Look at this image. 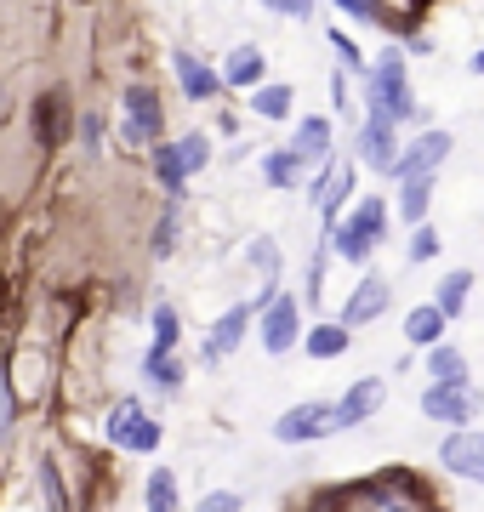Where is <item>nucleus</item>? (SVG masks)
Listing matches in <instances>:
<instances>
[{
    "label": "nucleus",
    "instance_id": "obj_9",
    "mask_svg": "<svg viewBox=\"0 0 484 512\" xmlns=\"http://www.w3.org/2000/svg\"><path fill=\"white\" fill-rule=\"evenodd\" d=\"M382 404H388V382H382V376H359V382L336 399V427H365Z\"/></svg>",
    "mask_w": 484,
    "mask_h": 512
},
{
    "label": "nucleus",
    "instance_id": "obj_12",
    "mask_svg": "<svg viewBox=\"0 0 484 512\" xmlns=\"http://www.w3.org/2000/svg\"><path fill=\"white\" fill-rule=\"evenodd\" d=\"M251 319H257V308L251 302H234V308L211 325V336H205V365H217V359H228V353L245 342V330H251Z\"/></svg>",
    "mask_w": 484,
    "mask_h": 512
},
{
    "label": "nucleus",
    "instance_id": "obj_27",
    "mask_svg": "<svg viewBox=\"0 0 484 512\" xmlns=\"http://www.w3.org/2000/svg\"><path fill=\"white\" fill-rule=\"evenodd\" d=\"M291 103H297V92H291V86H257V92H251V109L262 114V120H285V114H291Z\"/></svg>",
    "mask_w": 484,
    "mask_h": 512
},
{
    "label": "nucleus",
    "instance_id": "obj_11",
    "mask_svg": "<svg viewBox=\"0 0 484 512\" xmlns=\"http://www.w3.org/2000/svg\"><path fill=\"white\" fill-rule=\"evenodd\" d=\"M120 109H126V137L131 143H160V97H154L149 86H126Z\"/></svg>",
    "mask_w": 484,
    "mask_h": 512
},
{
    "label": "nucleus",
    "instance_id": "obj_33",
    "mask_svg": "<svg viewBox=\"0 0 484 512\" xmlns=\"http://www.w3.org/2000/svg\"><path fill=\"white\" fill-rule=\"evenodd\" d=\"M80 148H86V154L103 148V114H80Z\"/></svg>",
    "mask_w": 484,
    "mask_h": 512
},
{
    "label": "nucleus",
    "instance_id": "obj_8",
    "mask_svg": "<svg viewBox=\"0 0 484 512\" xmlns=\"http://www.w3.org/2000/svg\"><path fill=\"white\" fill-rule=\"evenodd\" d=\"M450 148H456V143H450V131H422V137L399 154L393 177H399V183H410V177H433V171L450 160Z\"/></svg>",
    "mask_w": 484,
    "mask_h": 512
},
{
    "label": "nucleus",
    "instance_id": "obj_36",
    "mask_svg": "<svg viewBox=\"0 0 484 512\" xmlns=\"http://www.w3.org/2000/svg\"><path fill=\"white\" fill-rule=\"evenodd\" d=\"M268 12H280V18H314V0H262Z\"/></svg>",
    "mask_w": 484,
    "mask_h": 512
},
{
    "label": "nucleus",
    "instance_id": "obj_28",
    "mask_svg": "<svg viewBox=\"0 0 484 512\" xmlns=\"http://www.w3.org/2000/svg\"><path fill=\"white\" fill-rule=\"evenodd\" d=\"M177 154H183V171L194 177V171L211 160V143H205V131H188V137H177Z\"/></svg>",
    "mask_w": 484,
    "mask_h": 512
},
{
    "label": "nucleus",
    "instance_id": "obj_37",
    "mask_svg": "<svg viewBox=\"0 0 484 512\" xmlns=\"http://www.w3.org/2000/svg\"><path fill=\"white\" fill-rule=\"evenodd\" d=\"M473 74H484V52H479V57H473Z\"/></svg>",
    "mask_w": 484,
    "mask_h": 512
},
{
    "label": "nucleus",
    "instance_id": "obj_4",
    "mask_svg": "<svg viewBox=\"0 0 484 512\" xmlns=\"http://www.w3.org/2000/svg\"><path fill=\"white\" fill-rule=\"evenodd\" d=\"M388 234V205L376 200H365L354 211V217L342 222V228H331V245H336V256H348V262H365V256L376 251V239Z\"/></svg>",
    "mask_w": 484,
    "mask_h": 512
},
{
    "label": "nucleus",
    "instance_id": "obj_19",
    "mask_svg": "<svg viewBox=\"0 0 484 512\" xmlns=\"http://www.w3.org/2000/svg\"><path fill=\"white\" fill-rule=\"evenodd\" d=\"M467 296H473V274H467V268H456V274L439 279V296H433V308L445 313V319H462V313H467Z\"/></svg>",
    "mask_w": 484,
    "mask_h": 512
},
{
    "label": "nucleus",
    "instance_id": "obj_5",
    "mask_svg": "<svg viewBox=\"0 0 484 512\" xmlns=\"http://www.w3.org/2000/svg\"><path fill=\"white\" fill-rule=\"evenodd\" d=\"M325 433H342L331 399H302V404H291V410L274 421V439L280 444H319Z\"/></svg>",
    "mask_w": 484,
    "mask_h": 512
},
{
    "label": "nucleus",
    "instance_id": "obj_32",
    "mask_svg": "<svg viewBox=\"0 0 484 512\" xmlns=\"http://www.w3.org/2000/svg\"><path fill=\"white\" fill-rule=\"evenodd\" d=\"M331 46H336V57H342V63H348V69H359V74H371V63H365V57H359V46L348 35H342V29H331Z\"/></svg>",
    "mask_w": 484,
    "mask_h": 512
},
{
    "label": "nucleus",
    "instance_id": "obj_10",
    "mask_svg": "<svg viewBox=\"0 0 484 512\" xmlns=\"http://www.w3.org/2000/svg\"><path fill=\"white\" fill-rule=\"evenodd\" d=\"M388 302H393V285L382 274H365L354 285V296H348V308H342V325L348 330H359V325H376L382 313H388Z\"/></svg>",
    "mask_w": 484,
    "mask_h": 512
},
{
    "label": "nucleus",
    "instance_id": "obj_2",
    "mask_svg": "<svg viewBox=\"0 0 484 512\" xmlns=\"http://www.w3.org/2000/svg\"><path fill=\"white\" fill-rule=\"evenodd\" d=\"M103 433H109V444H114V450H126V456H154V450H160V439H166V433H160V421H154L137 399L114 404Z\"/></svg>",
    "mask_w": 484,
    "mask_h": 512
},
{
    "label": "nucleus",
    "instance_id": "obj_13",
    "mask_svg": "<svg viewBox=\"0 0 484 512\" xmlns=\"http://www.w3.org/2000/svg\"><path fill=\"white\" fill-rule=\"evenodd\" d=\"M399 137H393V126L388 120H365L359 126V160L371 165V171H382V177H393V165H399Z\"/></svg>",
    "mask_w": 484,
    "mask_h": 512
},
{
    "label": "nucleus",
    "instance_id": "obj_23",
    "mask_svg": "<svg viewBox=\"0 0 484 512\" xmlns=\"http://www.w3.org/2000/svg\"><path fill=\"white\" fill-rule=\"evenodd\" d=\"M428 376H433V382H473V376H467V353L450 348V342L428 348Z\"/></svg>",
    "mask_w": 484,
    "mask_h": 512
},
{
    "label": "nucleus",
    "instance_id": "obj_20",
    "mask_svg": "<svg viewBox=\"0 0 484 512\" xmlns=\"http://www.w3.org/2000/svg\"><path fill=\"white\" fill-rule=\"evenodd\" d=\"M154 177H160V188H166L171 200H183L188 171H183V154H177V143H154Z\"/></svg>",
    "mask_w": 484,
    "mask_h": 512
},
{
    "label": "nucleus",
    "instance_id": "obj_7",
    "mask_svg": "<svg viewBox=\"0 0 484 512\" xmlns=\"http://www.w3.org/2000/svg\"><path fill=\"white\" fill-rule=\"evenodd\" d=\"M439 467L467 484H484V433L479 427H450L445 444H439Z\"/></svg>",
    "mask_w": 484,
    "mask_h": 512
},
{
    "label": "nucleus",
    "instance_id": "obj_14",
    "mask_svg": "<svg viewBox=\"0 0 484 512\" xmlns=\"http://www.w3.org/2000/svg\"><path fill=\"white\" fill-rule=\"evenodd\" d=\"M171 63H177V80H183V97H188V103L217 97V86H223V74H217V69H205L194 52H171Z\"/></svg>",
    "mask_w": 484,
    "mask_h": 512
},
{
    "label": "nucleus",
    "instance_id": "obj_16",
    "mask_svg": "<svg viewBox=\"0 0 484 512\" xmlns=\"http://www.w3.org/2000/svg\"><path fill=\"white\" fill-rule=\"evenodd\" d=\"M262 74H268V57L257 52V46H234L223 63V86H240V92H257Z\"/></svg>",
    "mask_w": 484,
    "mask_h": 512
},
{
    "label": "nucleus",
    "instance_id": "obj_35",
    "mask_svg": "<svg viewBox=\"0 0 484 512\" xmlns=\"http://www.w3.org/2000/svg\"><path fill=\"white\" fill-rule=\"evenodd\" d=\"M336 6H342L348 18H359V23H382V6H376V0H336Z\"/></svg>",
    "mask_w": 484,
    "mask_h": 512
},
{
    "label": "nucleus",
    "instance_id": "obj_24",
    "mask_svg": "<svg viewBox=\"0 0 484 512\" xmlns=\"http://www.w3.org/2000/svg\"><path fill=\"white\" fill-rule=\"evenodd\" d=\"M302 154L297 148H274V154H268V160H262V177H268V183L274 188H297L302 183Z\"/></svg>",
    "mask_w": 484,
    "mask_h": 512
},
{
    "label": "nucleus",
    "instance_id": "obj_22",
    "mask_svg": "<svg viewBox=\"0 0 484 512\" xmlns=\"http://www.w3.org/2000/svg\"><path fill=\"white\" fill-rule=\"evenodd\" d=\"M428 205H433V177H410V183L399 188V217H405L410 228L428 222Z\"/></svg>",
    "mask_w": 484,
    "mask_h": 512
},
{
    "label": "nucleus",
    "instance_id": "obj_3",
    "mask_svg": "<svg viewBox=\"0 0 484 512\" xmlns=\"http://www.w3.org/2000/svg\"><path fill=\"white\" fill-rule=\"evenodd\" d=\"M479 404H484V393L473 382H428L422 387V416L445 421V427H473Z\"/></svg>",
    "mask_w": 484,
    "mask_h": 512
},
{
    "label": "nucleus",
    "instance_id": "obj_31",
    "mask_svg": "<svg viewBox=\"0 0 484 512\" xmlns=\"http://www.w3.org/2000/svg\"><path fill=\"white\" fill-rule=\"evenodd\" d=\"M177 251V200H171V211L160 222H154V256H171Z\"/></svg>",
    "mask_w": 484,
    "mask_h": 512
},
{
    "label": "nucleus",
    "instance_id": "obj_30",
    "mask_svg": "<svg viewBox=\"0 0 484 512\" xmlns=\"http://www.w3.org/2000/svg\"><path fill=\"white\" fill-rule=\"evenodd\" d=\"M194 512H245V495L240 490H205Z\"/></svg>",
    "mask_w": 484,
    "mask_h": 512
},
{
    "label": "nucleus",
    "instance_id": "obj_26",
    "mask_svg": "<svg viewBox=\"0 0 484 512\" xmlns=\"http://www.w3.org/2000/svg\"><path fill=\"white\" fill-rule=\"evenodd\" d=\"M149 330H154V348H160V353H177V342H183V319H177L171 302H154Z\"/></svg>",
    "mask_w": 484,
    "mask_h": 512
},
{
    "label": "nucleus",
    "instance_id": "obj_6",
    "mask_svg": "<svg viewBox=\"0 0 484 512\" xmlns=\"http://www.w3.org/2000/svg\"><path fill=\"white\" fill-rule=\"evenodd\" d=\"M257 336H262V348L274 353V359L291 353V348H302V336H308V330H302V302H297V296H285V291L274 296V302L257 313Z\"/></svg>",
    "mask_w": 484,
    "mask_h": 512
},
{
    "label": "nucleus",
    "instance_id": "obj_1",
    "mask_svg": "<svg viewBox=\"0 0 484 512\" xmlns=\"http://www.w3.org/2000/svg\"><path fill=\"white\" fill-rule=\"evenodd\" d=\"M365 103H371V120H388V126H405L416 120V97H410L405 80V52H382L365 74Z\"/></svg>",
    "mask_w": 484,
    "mask_h": 512
},
{
    "label": "nucleus",
    "instance_id": "obj_25",
    "mask_svg": "<svg viewBox=\"0 0 484 512\" xmlns=\"http://www.w3.org/2000/svg\"><path fill=\"white\" fill-rule=\"evenodd\" d=\"M143 376H149V387H160V393H177V387H183V365H177V353H160V348H149Z\"/></svg>",
    "mask_w": 484,
    "mask_h": 512
},
{
    "label": "nucleus",
    "instance_id": "obj_21",
    "mask_svg": "<svg viewBox=\"0 0 484 512\" xmlns=\"http://www.w3.org/2000/svg\"><path fill=\"white\" fill-rule=\"evenodd\" d=\"M143 507L149 512H177L183 507V495H177V473L171 467H154L149 484H143Z\"/></svg>",
    "mask_w": 484,
    "mask_h": 512
},
{
    "label": "nucleus",
    "instance_id": "obj_29",
    "mask_svg": "<svg viewBox=\"0 0 484 512\" xmlns=\"http://www.w3.org/2000/svg\"><path fill=\"white\" fill-rule=\"evenodd\" d=\"M439 245H445V239L433 234L428 222H422V228H410V262H433V256H439Z\"/></svg>",
    "mask_w": 484,
    "mask_h": 512
},
{
    "label": "nucleus",
    "instance_id": "obj_18",
    "mask_svg": "<svg viewBox=\"0 0 484 512\" xmlns=\"http://www.w3.org/2000/svg\"><path fill=\"white\" fill-rule=\"evenodd\" d=\"M291 148H297L302 160H325L331 165V120L325 114H308L297 126V137H291Z\"/></svg>",
    "mask_w": 484,
    "mask_h": 512
},
{
    "label": "nucleus",
    "instance_id": "obj_17",
    "mask_svg": "<svg viewBox=\"0 0 484 512\" xmlns=\"http://www.w3.org/2000/svg\"><path fill=\"white\" fill-rule=\"evenodd\" d=\"M445 325H450V319L433 308V302H428V308H410L405 313V342H410V348H439V342H445Z\"/></svg>",
    "mask_w": 484,
    "mask_h": 512
},
{
    "label": "nucleus",
    "instance_id": "obj_34",
    "mask_svg": "<svg viewBox=\"0 0 484 512\" xmlns=\"http://www.w3.org/2000/svg\"><path fill=\"white\" fill-rule=\"evenodd\" d=\"M251 262H257V268H262L268 279H280V251H274L268 239H257V245H251Z\"/></svg>",
    "mask_w": 484,
    "mask_h": 512
},
{
    "label": "nucleus",
    "instance_id": "obj_15",
    "mask_svg": "<svg viewBox=\"0 0 484 512\" xmlns=\"http://www.w3.org/2000/svg\"><path fill=\"white\" fill-rule=\"evenodd\" d=\"M348 348H354V330L342 325V319H325V325H314L308 336H302V353L319 359V365H325V359H342Z\"/></svg>",
    "mask_w": 484,
    "mask_h": 512
}]
</instances>
